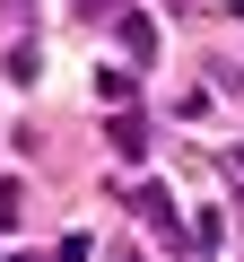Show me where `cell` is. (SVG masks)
<instances>
[{
  "instance_id": "6da1fadb",
  "label": "cell",
  "mask_w": 244,
  "mask_h": 262,
  "mask_svg": "<svg viewBox=\"0 0 244 262\" xmlns=\"http://www.w3.org/2000/svg\"><path fill=\"white\" fill-rule=\"evenodd\" d=\"M131 210H140L157 236H175V210H166V192H157V184H140V201H131Z\"/></svg>"
},
{
  "instance_id": "7a4b0ae2",
  "label": "cell",
  "mask_w": 244,
  "mask_h": 262,
  "mask_svg": "<svg viewBox=\"0 0 244 262\" xmlns=\"http://www.w3.org/2000/svg\"><path fill=\"white\" fill-rule=\"evenodd\" d=\"M0 219H18V184H0Z\"/></svg>"
},
{
  "instance_id": "3957f363",
  "label": "cell",
  "mask_w": 244,
  "mask_h": 262,
  "mask_svg": "<svg viewBox=\"0 0 244 262\" xmlns=\"http://www.w3.org/2000/svg\"><path fill=\"white\" fill-rule=\"evenodd\" d=\"M235 175H244V149H235Z\"/></svg>"
},
{
  "instance_id": "277c9868",
  "label": "cell",
  "mask_w": 244,
  "mask_h": 262,
  "mask_svg": "<svg viewBox=\"0 0 244 262\" xmlns=\"http://www.w3.org/2000/svg\"><path fill=\"white\" fill-rule=\"evenodd\" d=\"M9 262H35V253H9Z\"/></svg>"
}]
</instances>
